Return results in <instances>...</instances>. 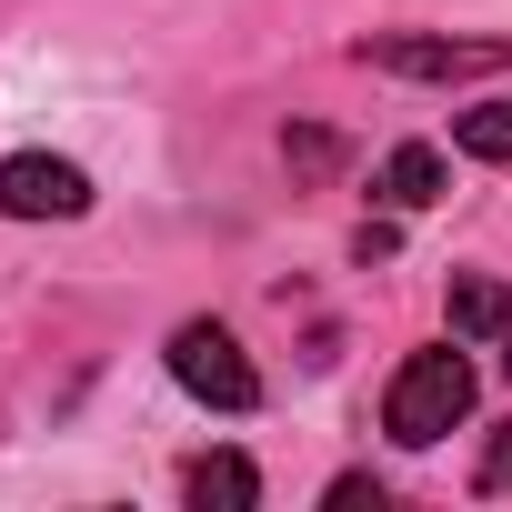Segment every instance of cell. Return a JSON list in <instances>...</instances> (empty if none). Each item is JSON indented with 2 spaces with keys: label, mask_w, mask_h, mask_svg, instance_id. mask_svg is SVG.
Segmentation results:
<instances>
[{
  "label": "cell",
  "mask_w": 512,
  "mask_h": 512,
  "mask_svg": "<svg viewBox=\"0 0 512 512\" xmlns=\"http://www.w3.org/2000/svg\"><path fill=\"white\" fill-rule=\"evenodd\" d=\"M462 412H472V362H462V352H412V362L392 372V392H382V432H392L402 452H432Z\"/></svg>",
  "instance_id": "6da1fadb"
},
{
  "label": "cell",
  "mask_w": 512,
  "mask_h": 512,
  "mask_svg": "<svg viewBox=\"0 0 512 512\" xmlns=\"http://www.w3.org/2000/svg\"><path fill=\"white\" fill-rule=\"evenodd\" d=\"M171 382L191 402H211V412H251V402H262V372H251V352L221 322H181L171 332Z\"/></svg>",
  "instance_id": "7a4b0ae2"
},
{
  "label": "cell",
  "mask_w": 512,
  "mask_h": 512,
  "mask_svg": "<svg viewBox=\"0 0 512 512\" xmlns=\"http://www.w3.org/2000/svg\"><path fill=\"white\" fill-rule=\"evenodd\" d=\"M0 211L11 221H81L91 211V171L51 161V151H11L0 161Z\"/></svg>",
  "instance_id": "3957f363"
},
{
  "label": "cell",
  "mask_w": 512,
  "mask_h": 512,
  "mask_svg": "<svg viewBox=\"0 0 512 512\" xmlns=\"http://www.w3.org/2000/svg\"><path fill=\"white\" fill-rule=\"evenodd\" d=\"M512 41H432V31H382L372 41V71L392 81H472V71H502Z\"/></svg>",
  "instance_id": "277c9868"
},
{
  "label": "cell",
  "mask_w": 512,
  "mask_h": 512,
  "mask_svg": "<svg viewBox=\"0 0 512 512\" xmlns=\"http://www.w3.org/2000/svg\"><path fill=\"white\" fill-rule=\"evenodd\" d=\"M181 502H221V512H251V502H262V472H251L241 452H201V462H181Z\"/></svg>",
  "instance_id": "5b68a950"
},
{
  "label": "cell",
  "mask_w": 512,
  "mask_h": 512,
  "mask_svg": "<svg viewBox=\"0 0 512 512\" xmlns=\"http://www.w3.org/2000/svg\"><path fill=\"white\" fill-rule=\"evenodd\" d=\"M442 181H452V171H442V151H432V141H402V151L382 161V201H392V211L442 201Z\"/></svg>",
  "instance_id": "8992f818"
},
{
  "label": "cell",
  "mask_w": 512,
  "mask_h": 512,
  "mask_svg": "<svg viewBox=\"0 0 512 512\" xmlns=\"http://www.w3.org/2000/svg\"><path fill=\"white\" fill-rule=\"evenodd\" d=\"M452 332H472V342H502V332H512V292H502L492 272H462V282H452Z\"/></svg>",
  "instance_id": "52a82bcc"
},
{
  "label": "cell",
  "mask_w": 512,
  "mask_h": 512,
  "mask_svg": "<svg viewBox=\"0 0 512 512\" xmlns=\"http://www.w3.org/2000/svg\"><path fill=\"white\" fill-rule=\"evenodd\" d=\"M452 151H472V161H512V101H472V111L452 121Z\"/></svg>",
  "instance_id": "ba28073f"
},
{
  "label": "cell",
  "mask_w": 512,
  "mask_h": 512,
  "mask_svg": "<svg viewBox=\"0 0 512 512\" xmlns=\"http://www.w3.org/2000/svg\"><path fill=\"white\" fill-rule=\"evenodd\" d=\"M472 482H482V492H512V422L482 442V472H472Z\"/></svg>",
  "instance_id": "9c48e42d"
},
{
  "label": "cell",
  "mask_w": 512,
  "mask_h": 512,
  "mask_svg": "<svg viewBox=\"0 0 512 512\" xmlns=\"http://www.w3.org/2000/svg\"><path fill=\"white\" fill-rule=\"evenodd\" d=\"M282 151H292V161H302V171H332V131H292V141H282Z\"/></svg>",
  "instance_id": "30bf717a"
},
{
  "label": "cell",
  "mask_w": 512,
  "mask_h": 512,
  "mask_svg": "<svg viewBox=\"0 0 512 512\" xmlns=\"http://www.w3.org/2000/svg\"><path fill=\"white\" fill-rule=\"evenodd\" d=\"M332 502H342V512H352V502H372V512H382V482H372V472H342V482H332Z\"/></svg>",
  "instance_id": "8fae6325"
},
{
  "label": "cell",
  "mask_w": 512,
  "mask_h": 512,
  "mask_svg": "<svg viewBox=\"0 0 512 512\" xmlns=\"http://www.w3.org/2000/svg\"><path fill=\"white\" fill-rule=\"evenodd\" d=\"M502 382H512V332H502Z\"/></svg>",
  "instance_id": "7c38bea8"
}]
</instances>
